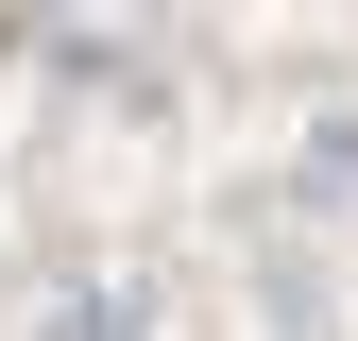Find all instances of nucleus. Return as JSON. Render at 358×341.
I'll return each mask as SVG.
<instances>
[{
  "label": "nucleus",
  "instance_id": "1",
  "mask_svg": "<svg viewBox=\"0 0 358 341\" xmlns=\"http://www.w3.org/2000/svg\"><path fill=\"white\" fill-rule=\"evenodd\" d=\"M137 324H154V273H85L34 307V341H137Z\"/></svg>",
  "mask_w": 358,
  "mask_h": 341
}]
</instances>
